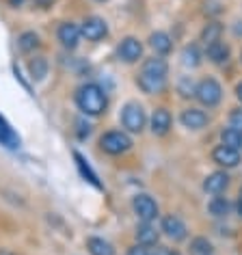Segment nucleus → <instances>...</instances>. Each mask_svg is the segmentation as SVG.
<instances>
[{"instance_id":"1","label":"nucleus","mask_w":242,"mask_h":255,"mask_svg":"<svg viewBox=\"0 0 242 255\" xmlns=\"http://www.w3.org/2000/svg\"><path fill=\"white\" fill-rule=\"evenodd\" d=\"M74 100H76L78 111H82L85 115H91V117L102 115L108 106V98H106L104 89H102L100 85H95V82H87V85L76 89Z\"/></svg>"},{"instance_id":"2","label":"nucleus","mask_w":242,"mask_h":255,"mask_svg":"<svg viewBox=\"0 0 242 255\" xmlns=\"http://www.w3.org/2000/svg\"><path fill=\"white\" fill-rule=\"evenodd\" d=\"M100 147L111 156H119V154H125L130 147H132V141L125 132L121 130H111L106 134H102L100 138Z\"/></svg>"},{"instance_id":"3","label":"nucleus","mask_w":242,"mask_h":255,"mask_svg":"<svg viewBox=\"0 0 242 255\" xmlns=\"http://www.w3.org/2000/svg\"><path fill=\"white\" fill-rule=\"evenodd\" d=\"M195 95H197V100H199L203 106L212 108V106H216L221 102L223 89L214 78H206V80H201L199 85L195 87Z\"/></svg>"},{"instance_id":"4","label":"nucleus","mask_w":242,"mask_h":255,"mask_svg":"<svg viewBox=\"0 0 242 255\" xmlns=\"http://www.w3.org/2000/svg\"><path fill=\"white\" fill-rule=\"evenodd\" d=\"M121 124L128 132H141L145 128V111L143 106L134 104V102H130V104L123 106V111H121Z\"/></svg>"},{"instance_id":"5","label":"nucleus","mask_w":242,"mask_h":255,"mask_svg":"<svg viewBox=\"0 0 242 255\" xmlns=\"http://www.w3.org/2000/svg\"><path fill=\"white\" fill-rule=\"evenodd\" d=\"M132 208H134L136 216L143 223H151L158 219V203L149 195H136L134 201H132Z\"/></svg>"},{"instance_id":"6","label":"nucleus","mask_w":242,"mask_h":255,"mask_svg":"<svg viewBox=\"0 0 242 255\" xmlns=\"http://www.w3.org/2000/svg\"><path fill=\"white\" fill-rule=\"evenodd\" d=\"M80 33H82V37H85L87 41H100V39H104V37L108 35V24L102 20V17L91 15V17H87V20L82 22Z\"/></svg>"},{"instance_id":"7","label":"nucleus","mask_w":242,"mask_h":255,"mask_svg":"<svg viewBox=\"0 0 242 255\" xmlns=\"http://www.w3.org/2000/svg\"><path fill=\"white\" fill-rule=\"evenodd\" d=\"M117 56L123 63H136L143 56V46L141 41L134 39V37H125L123 41L117 46Z\"/></svg>"},{"instance_id":"8","label":"nucleus","mask_w":242,"mask_h":255,"mask_svg":"<svg viewBox=\"0 0 242 255\" xmlns=\"http://www.w3.org/2000/svg\"><path fill=\"white\" fill-rule=\"evenodd\" d=\"M136 85L141 91L154 95V93H160L164 87H167V76H158V74H149V72H143L138 74L136 78Z\"/></svg>"},{"instance_id":"9","label":"nucleus","mask_w":242,"mask_h":255,"mask_svg":"<svg viewBox=\"0 0 242 255\" xmlns=\"http://www.w3.org/2000/svg\"><path fill=\"white\" fill-rule=\"evenodd\" d=\"M59 41H61V46L63 48H67V50H74V48H78V43H80V26L78 24H74V22H63L61 26H59Z\"/></svg>"},{"instance_id":"10","label":"nucleus","mask_w":242,"mask_h":255,"mask_svg":"<svg viewBox=\"0 0 242 255\" xmlns=\"http://www.w3.org/2000/svg\"><path fill=\"white\" fill-rule=\"evenodd\" d=\"M240 158H242L240 151L234 149V147H227V145H219V147H214V151H212V160L216 164H221V167H225V169L238 167Z\"/></svg>"},{"instance_id":"11","label":"nucleus","mask_w":242,"mask_h":255,"mask_svg":"<svg viewBox=\"0 0 242 255\" xmlns=\"http://www.w3.org/2000/svg\"><path fill=\"white\" fill-rule=\"evenodd\" d=\"M162 232L169 236L171 240H175V242H180L186 238V234H188V229L186 225H184V221L180 219V216H164V221H162Z\"/></svg>"},{"instance_id":"12","label":"nucleus","mask_w":242,"mask_h":255,"mask_svg":"<svg viewBox=\"0 0 242 255\" xmlns=\"http://www.w3.org/2000/svg\"><path fill=\"white\" fill-rule=\"evenodd\" d=\"M182 126L184 128H188V130H201L203 126L208 124V115L199 111V108H186V111L182 113Z\"/></svg>"},{"instance_id":"13","label":"nucleus","mask_w":242,"mask_h":255,"mask_svg":"<svg viewBox=\"0 0 242 255\" xmlns=\"http://www.w3.org/2000/svg\"><path fill=\"white\" fill-rule=\"evenodd\" d=\"M171 130V113L167 108H158L151 115V132L156 136H164Z\"/></svg>"},{"instance_id":"14","label":"nucleus","mask_w":242,"mask_h":255,"mask_svg":"<svg viewBox=\"0 0 242 255\" xmlns=\"http://www.w3.org/2000/svg\"><path fill=\"white\" fill-rule=\"evenodd\" d=\"M227 186H229V177H227V173H223V171L210 173L206 177V182H203V190L210 195H221Z\"/></svg>"},{"instance_id":"15","label":"nucleus","mask_w":242,"mask_h":255,"mask_svg":"<svg viewBox=\"0 0 242 255\" xmlns=\"http://www.w3.org/2000/svg\"><path fill=\"white\" fill-rule=\"evenodd\" d=\"M0 145H4L9 149L20 147V136H17V132L9 126V121L2 115H0Z\"/></svg>"},{"instance_id":"16","label":"nucleus","mask_w":242,"mask_h":255,"mask_svg":"<svg viewBox=\"0 0 242 255\" xmlns=\"http://www.w3.org/2000/svg\"><path fill=\"white\" fill-rule=\"evenodd\" d=\"M74 160H76V167H78V171H80V175L85 177V180L89 182V184H93L95 188H102V182H100V177H98V173L91 169V164H89V160L82 154H78V151H74Z\"/></svg>"},{"instance_id":"17","label":"nucleus","mask_w":242,"mask_h":255,"mask_svg":"<svg viewBox=\"0 0 242 255\" xmlns=\"http://www.w3.org/2000/svg\"><path fill=\"white\" fill-rule=\"evenodd\" d=\"M136 240L141 247H154L158 242V229L151 223H141L136 227Z\"/></svg>"},{"instance_id":"18","label":"nucleus","mask_w":242,"mask_h":255,"mask_svg":"<svg viewBox=\"0 0 242 255\" xmlns=\"http://www.w3.org/2000/svg\"><path fill=\"white\" fill-rule=\"evenodd\" d=\"M206 54L212 63L223 65V63H227V59H229V46H225L223 41H214V43H210V46H206Z\"/></svg>"},{"instance_id":"19","label":"nucleus","mask_w":242,"mask_h":255,"mask_svg":"<svg viewBox=\"0 0 242 255\" xmlns=\"http://www.w3.org/2000/svg\"><path fill=\"white\" fill-rule=\"evenodd\" d=\"M149 46L156 50V54H169L171 48H173V41H171V37L167 33L158 30V33L149 35Z\"/></svg>"},{"instance_id":"20","label":"nucleus","mask_w":242,"mask_h":255,"mask_svg":"<svg viewBox=\"0 0 242 255\" xmlns=\"http://www.w3.org/2000/svg\"><path fill=\"white\" fill-rule=\"evenodd\" d=\"M87 249L91 255H115V249L108 240L104 238H98V236H91L87 238Z\"/></svg>"},{"instance_id":"21","label":"nucleus","mask_w":242,"mask_h":255,"mask_svg":"<svg viewBox=\"0 0 242 255\" xmlns=\"http://www.w3.org/2000/svg\"><path fill=\"white\" fill-rule=\"evenodd\" d=\"M39 46H41L39 35L33 33V30H26V33H22L20 37H17V48H20V52H24V54L35 52Z\"/></svg>"},{"instance_id":"22","label":"nucleus","mask_w":242,"mask_h":255,"mask_svg":"<svg viewBox=\"0 0 242 255\" xmlns=\"http://www.w3.org/2000/svg\"><path fill=\"white\" fill-rule=\"evenodd\" d=\"M28 74H30V80L41 82L48 76V61L43 59V56H35V59H30V63H28Z\"/></svg>"},{"instance_id":"23","label":"nucleus","mask_w":242,"mask_h":255,"mask_svg":"<svg viewBox=\"0 0 242 255\" xmlns=\"http://www.w3.org/2000/svg\"><path fill=\"white\" fill-rule=\"evenodd\" d=\"M221 35H223L221 24L219 22H210L201 30V41L206 43V46H210V43H214V41H221Z\"/></svg>"},{"instance_id":"24","label":"nucleus","mask_w":242,"mask_h":255,"mask_svg":"<svg viewBox=\"0 0 242 255\" xmlns=\"http://www.w3.org/2000/svg\"><path fill=\"white\" fill-rule=\"evenodd\" d=\"M221 138H223V145L227 147H234V149H242V132L236 130V128H227V130L221 132Z\"/></svg>"},{"instance_id":"25","label":"nucleus","mask_w":242,"mask_h":255,"mask_svg":"<svg viewBox=\"0 0 242 255\" xmlns=\"http://www.w3.org/2000/svg\"><path fill=\"white\" fill-rule=\"evenodd\" d=\"M143 72H149V74H158V76H167L169 72V65L164 59H147L143 63Z\"/></svg>"},{"instance_id":"26","label":"nucleus","mask_w":242,"mask_h":255,"mask_svg":"<svg viewBox=\"0 0 242 255\" xmlns=\"http://www.w3.org/2000/svg\"><path fill=\"white\" fill-rule=\"evenodd\" d=\"M182 63L186 67H197L201 63V52H199V48L195 46H186L184 48V52H182Z\"/></svg>"},{"instance_id":"27","label":"nucleus","mask_w":242,"mask_h":255,"mask_svg":"<svg viewBox=\"0 0 242 255\" xmlns=\"http://www.w3.org/2000/svg\"><path fill=\"white\" fill-rule=\"evenodd\" d=\"M210 212H212L214 216H227L229 212V201L225 199V197H214L212 201H210Z\"/></svg>"},{"instance_id":"28","label":"nucleus","mask_w":242,"mask_h":255,"mask_svg":"<svg viewBox=\"0 0 242 255\" xmlns=\"http://www.w3.org/2000/svg\"><path fill=\"white\" fill-rule=\"evenodd\" d=\"M193 251L201 253V255H210V253H212V245H210L206 238H195L193 240Z\"/></svg>"},{"instance_id":"29","label":"nucleus","mask_w":242,"mask_h":255,"mask_svg":"<svg viewBox=\"0 0 242 255\" xmlns=\"http://www.w3.org/2000/svg\"><path fill=\"white\" fill-rule=\"evenodd\" d=\"M76 126H78L76 134H78V138H82V141H85V138L91 134V124H87L85 119H78V121H76Z\"/></svg>"},{"instance_id":"30","label":"nucleus","mask_w":242,"mask_h":255,"mask_svg":"<svg viewBox=\"0 0 242 255\" xmlns=\"http://www.w3.org/2000/svg\"><path fill=\"white\" fill-rule=\"evenodd\" d=\"M229 128H236V130L242 132V111H240V108L229 115Z\"/></svg>"},{"instance_id":"31","label":"nucleus","mask_w":242,"mask_h":255,"mask_svg":"<svg viewBox=\"0 0 242 255\" xmlns=\"http://www.w3.org/2000/svg\"><path fill=\"white\" fill-rule=\"evenodd\" d=\"M149 255H180V253H175V251H169V249H164V247H156V249H151Z\"/></svg>"},{"instance_id":"32","label":"nucleus","mask_w":242,"mask_h":255,"mask_svg":"<svg viewBox=\"0 0 242 255\" xmlns=\"http://www.w3.org/2000/svg\"><path fill=\"white\" fill-rule=\"evenodd\" d=\"M54 2H56V0H35V4H37L39 9H50Z\"/></svg>"},{"instance_id":"33","label":"nucleus","mask_w":242,"mask_h":255,"mask_svg":"<svg viewBox=\"0 0 242 255\" xmlns=\"http://www.w3.org/2000/svg\"><path fill=\"white\" fill-rule=\"evenodd\" d=\"M128 255H149V251L147 249H143V247H132L128 251Z\"/></svg>"},{"instance_id":"34","label":"nucleus","mask_w":242,"mask_h":255,"mask_svg":"<svg viewBox=\"0 0 242 255\" xmlns=\"http://www.w3.org/2000/svg\"><path fill=\"white\" fill-rule=\"evenodd\" d=\"M7 2L11 4V7H22V2H24V0H7Z\"/></svg>"},{"instance_id":"35","label":"nucleus","mask_w":242,"mask_h":255,"mask_svg":"<svg viewBox=\"0 0 242 255\" xmlns=\"http://www.w3.org/2000/svg\"><path fill=\"white\" fill-rule=\"evenodd\" d=\"M236 95H238V100L242 102V82H240L238 87H236Z\"/></svg>"},{"instance_id":"36","label":"nucleus","mask_w":242,"mask_h":255,"mask_svg":"<svg viewBox=\"0 0 242 255\" xmlns=\"http://www.w3.org/2000/svg\"><path fill=\"white\" fill-rule=\"evenodd\" d=\"M0 255H15V253L9 251V249H0Z\"/></svg>"},{"instance_id":"37","label":"nucleus","mask_w":242,"mask_h":255,"mask_svg":"<svg viewBox=\"0 0 242 255\" xmlns=\"http://www.w3.org/2000/svg\"><path fill=\"white\" fill-rule=\"evenodd\" d=\"M238 212L242 214V190H240V199H238Z\"/></svg>"},{"instance_id":"38","label":"nucleus","mask_w":242,"mask_h":255,"mask_svg":"<svg viewBox=\"0 0 242 255\" xmlns=\"http://www.w3.org/2000/svg\"><path fill=\"white\" fill-rule=\"evenodd\" d=\"M95 2H106V0H95Z\"/></svg>"}]
</instances>
